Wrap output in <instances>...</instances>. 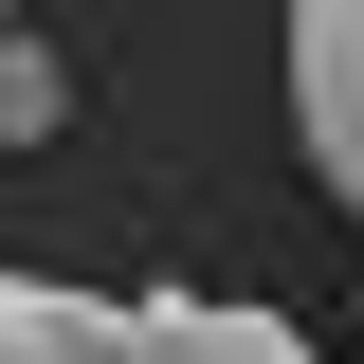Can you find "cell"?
Listing matches in <instances>:
<instances>
[{"instance_id": "1", "label": "cell", "mask_w": 364, "mask_h": 364, "mask_svg": "<svg viewBox=\"0 0 364 364\" xmlns=\"http://www.w3.org/2000/svg\"><path fill=\"white\" fill-rule=\"evenodd\" d=\"M291 128H310L328 200L364 219V0H310V18H291Z\"/></svg>"}, {"instance_id": "2", "label": "cell", "mask_w": 364, "mask_h": 364, "mask_svg": "<svg viewBox=\"0 0 364 364\" xmlns=\"http://www.w3.org/2000/svg\"><path fill=\"white\" fill-rule=\"evenodd\" d=\"M0 364H146V310L55 291V273H0Z\"/></svg>"}, {"instance_id": "3", "label": "cell", "mask_w": 364, "mask_h": 364, "mask_svg": "<svg viewBox=\"0 0 364 364\" xmlns=\"http://www.w3.org/2000/svg\"><path fill=\"white\" fill-rule=\"evenodd\" d=\"M146 364H310L273 310H219V291H146Z\"/></svg>"}, {"instance_id": "4", "label": "cell", "mask_w": 364, "mask_h": 364, "mask_svg": "<svg viewBox=\"0 0 364 364\" xmlns=\"http://www.w3.org/2000/svg\"><path fill=\"white\" fill-rule=\"evenodd\" d=\"M55 109H73V73H55V37H18V18H0V146H37Z\"/></svg>"}]
</instances>
